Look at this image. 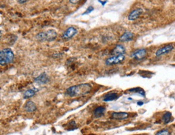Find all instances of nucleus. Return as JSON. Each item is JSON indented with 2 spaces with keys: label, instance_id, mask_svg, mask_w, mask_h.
I'll return each instance as SVG.
<instances>
[{
  "label": "nucleus",
  "instance_id": "obj_12",
  "mask_svg": "<svg viewBox=\"0 0 175 135\" xmlns=\"http://www.w3.org/2000/svg\"><path fill=\"white\" fill-rule=\"evenodd\" d=\"M24 109L28 113H32L37 110V106L34 102L29 101L25 104Z\"/></svg>",
  "mask_w": 175,
  "mask_h": 135
},
{
  "label": "nucleus",
  "instance_id": "obj_4",
  "mask_svg": "<svg viewBox=\"0 0 175 135\" xmlns=\"http://www.w3.org/2000/svg\"><path fill=\"white\" fill-rule=\"evenodd\" d=\"M125 59V56L124 54H120L117 56H114L112 57H110L108 58L105 64L107 66H112V65H116L119 64L120 63L122 62Z\"/></svg>",
  "mask_w": 175,
  "mask_h": 135
},
{
  "label": "nucleus",
  "instance_id": "obj_5",
  "mask_svg": "<svg viewBox=\"0 0 175 135\" xmlns=\"http://www.w3.org/2000/svg\"><path fill=\"white\" fill-rule=\"evenodd\" d=\"M78 32L76 29L74 27H70L62 34V37L64 39L68 40L74 37Z\"/></svg>",
  "mask_w": 175,
  "mask_h": 135
},
{
  "label": "nucleus",
  "instance_id": "obj_1",
  "mask_svg": "<svg viewBox=\"0 0 175 135\" xmlns=\"http://www.w3.org/2000/svg\"><path fill=\"white\" fill-rule=\"evenodd\" d=\"M92 88V86L88 83L76 84L68 88L65 92V95L72 98L85 95L90 93Z\"/></svg>",
  "mask_w": 175,
  "mask_h": 135
},
{
  "label": "nucleus",
  "instance_id": "obj_27",
  "mask_svg": "<svg viewBox=\"0 0 175 135\" xmlns=\"http://www.w3.org/2000/svg\"><path fill=\"white\" fill-rule=\"evenodd\" d=\"M1 34V31L0 30V34Z\"/></svg>",
  "mask_w": 175,
  "mask_h": 135
},
{
  "label": "nucleus",
  "instance_id": "obj_2",
  "mask_svg": "<svg viewBox=\"0 0 175 135\" xmlns=\"http://www.w3.org/2000/svg\"><path fill=\"white\" fill-rule=\"evenodd\" d=\"M15 55L10 48H7L0 50V65H8L13 62Z\"/></svg>",
  "mask_w": 175,
  "mask_h": 135
},
{
  "label": "nucleus",
  "instance_id": "obj_24",
  "mask_svg": "<svg viewBox=\"0 0 175 135\" xmlns=\"http://www.w3.org/2000/svg\"><path fill=\"white\" fill-rule=\"evenodd\" d=\"M137 104L138 105V106H143L144 104V102L142 101H138L137 102Z\"/></svg>",
  "mask_w": 175,
  "mask_h": 135
},
{
  "label": "nucleus",
  "instance_id": "obj_11",
  "mask_svg": "<svg viewBox=\"0 0 175 135\" xmlns=\"http://www.w3.org/2000/svg\"><path fill=\"white\" fill-rule=\"evenodd\" d=\"M134 34L131 32H126L120 38V41L121 42H127L132 40Z\"/></svg>",
  "mask_w": 175,
  "mask_h": 135
},
{
  "label": "nucleus",
  "instance_id": "obj_7",
  "mask_svg": "<svg viewBox=\"0 0 175 135\" xmlns=\"http://www.w3.org/2000/svg\"><path fill=\"white\" fill-rule=\"evenodd\" d=\"M174 48V46L172 45H168L161 48L158 49L157 51L156 52V56H160L164 55L165 54H168L170 53L171 51H172Z\"/></svg>",
  "mask_w": 175,
  "mask_h": 135
},
{
  "label": "nucleus",
  "instance_id": "obj_10",
  "mask_svg": "<svg viewBox=\"0 0 175 135\" xmlns=\"http://www.w3.org/2000/svg\"><path fill=\"white\" fill-rule=\"evenodd\" d=\"M143 13V10L141 8L137 9L130 12L128 16V20L129 21H135L138 19L140 15Z\"/></svg>",
  "mask_w": 175,
  "mask_h": 135
},
{
  "label": "nucleus",
  "instance_id": "obj_9",
  "mask_svg": "<svg viewBox=\"0 0 175 135\" xmlns=\"http://www.w3.org/2000/svg\"><path fill=\"white\" fill-rule=\"evenodd\" d=\"M112 117L116 120H124L129 117V114L126 112H114Z\"/></svg>",
  "mask_w": 175,
  "mask_h": 135
},
{
  "label": "nucleus",
  "instance_id": "obj_18",
  "mask_svg": "<svg viewBox=\"0 0 175 135\" xmlns=\"http://www.w3.org/2000/svg\"><path fill=\"white\" fill-rule=\"evenodd\" d=\"M171 118H172V113H170L169 112H168L165 113L162 116V120L164 124H168L171 121Z\"/></svg>",
  "mask_w": 175,
  "mask_h": 135
},
{
  "label": "nucleus",
  "instance_id": "obj_15",
  "mask_svg": "<svg viewBox=\"0 0 175 135\" xmlns=\"http://www.w3.org/2000/svg\"><path fill=\"white\" fill-rule=\"evenodd\" d=\"M126 53V48L123 45H118L114 48L112 54L117 56L120 54H124Z\"/></svg>",
  "mask_w": 175,
  "mask_h": 135
},
{
  "label": "nucleus",
  "instance_id": "obj_8",
  "mask_svg": "<svg viewBox=\"0 0 175 135\" xmlns=\"http://www.w3.org/2000/svg\"><path fill=\"white\" fill-rule=\"evenodd\" d=\"M50 81L48 76L46 73H41L40 76L35 79V81L39 84H48Z\"/></svg>",
  "mask_w": 175,
  "mask_h": 135
},
{
  "label": "nucleus",
  "instance_id": "obj_22",
  "mask_svg": "<svg viewBox=\"0 0 175 135\" xmlns=\"http://www.w3.org/2000/svg\"><path fill=\"white\" fill-rule=\"evenodd\" d=\"M94 10V8H93L92 6H90L88 7V9H86V10L83 13L82 15H88L90 14V12H92V11Z\"/></svg>",
  "mask_w": 175,
  "mask_h": 135
},
{
  "label": "nucleus",
  "instance_id": "obj_6",
  "mask_svg": "<svg viewBox=\"0 0 175 135\" xmlns=\"http://www.w3.org/2000/svg\"><path fill=\"white\" fill-rule=\"evenodd\" d=\"M146 55H147L146 50L144 48H142V49L138 50L137 51L133 52V54H132V57L137 60H141L142 59L144 58Z\"/></svg>",
  "mask_w": 175,
  "mask_h": 135
},
{
  "label": "nucleus",
  "instance_id": "obj_21",
  "mask_svg": "<svg viewBox=\"0 0 175 135\" xmlns=\"http://www.w3.org/2000/svg\"><path fill=\"white\" fill-rule=\"evenodd\" d=\"M156 135H170V133L169 130L167 129H163L157 132L155 134Z\"/></svg>",
  "mask_w": 175,
  "mask_h": 135
},
{
  "label": "nucleus",
  "instance_id": "obj_3",
  "mask_svg": "<svg viewBox=\"0 0 175 135\" xmlns=\"http://www.w3.org/2000/svg\"><path fill=\"white\" fill-rule=\"evenodd\" d=\"M57 37L56 31L52 29L49 30L45 32H40L37 34L36 38L40 42H52L56 40Z\"/></svg>",
  "mask_w": 175,
  "mask_h": 135
},
{
  "label": "nucleus",
  "instance_id": "obj_19",
  "mask_svg": "<svg viewBox=\"0 0 175 135\" xmlns=\"http://www.w3.org/2000/svg\"><path fill=\"white\" fill-rule=\"evenodd\" d=\"M138 74L144 78H150V77H151V76L154 74V73L146 70H140L138 72Z\"/></svg>",
  "mask_w": 175,
  "mask_h": 135
},
{
  "label": "nucleus",
  "instance_id": "obj_13",
  "mask_svg": "<svg viewBox=\"0 0 175 135\" xmlns=\"http://www.w3.org/2000/svg\"><path fill=\"white\" fill-rule=\"evenodd\" d=\"M119 95L116 93H108L104 96L103 101L104 102L113 101L119 99Z\"/></svg>",
  "mask_w": 175,
  "mask_h": 135
},
{
  "label": "nucleus",
  "instance_id": "obj_20",
  "mask_svg": "<svg viewBox=\"0 0 175 135\" xmlns=\"http://www.w3.org/2000/svg\"><path fill=\"white\" fill-rule=\"evenodd\" d=\"M68 130H74V129H77L76 123L74 121H71L68 125Z\"/></svg>",
  "mask_w": 175,
  "mask_h": 135
},
{
  "label": "nucleus",
  "instance_id": "obj_16",
  "mask_svg": "<svg viewBox=\"0 0 175 135\" xmlns=\"http://www.w3.org/2000/svg\"><path fill=\"white\" fill-rule=\"evenodd\" d=\"M38 91V90L34 88L32 89H29L28 90H26L23 94V98L24 99H28L33 97L36 93Z\"/></svg>",
  "mask_w": 175,
  "mask_h": 135
},
{
  "label": "nucleus",
  "instance_id": "obj_26",
  "mask_svg": "<svg viewBox=\"0 0 175 135\" xmlns=\"http://www.w3.org/2000/svg\"><path fill=\"white\" fill-rule=\"evenodd\" d=\"M18 1L19 3H21V4L26 3V2L27 1V0H18Z\"/></svg>",
  "mask_w": 175,
  "mask_h": 135
},
{
  "label": "nucleus",
  "instance_id": "obj_17",
  "mask_svg": "<svg viewBox=\"0 0 175 135\" xmlns=\"http://www.w3.org/2000/svg\"><path fill=\"white\" fill-rule=\"evenodd\" d=\"M126 92L128 93H138L139 94L141 95L142 96H143L144 98L146 97V92L142 88L140 87L130 88L129 90H127Z\"/></svg>",
  "mask_w": 175,
  "mask_h": 135
},
{
  "label": "nucleus",
  "instance_id": "obj_25",
  "mask_svg": "<svg viewBox=\"0 0 175 135\" xmlns=\"http://www.w3.org/2000/svg\"><path fill=\"white\" fill-rule=\"evenodd\" d=\"M99 2H100V3H101L102 5L103 6H104V4L107 2V1H104V2H103V1H101V0H99Z\"/></svg>",
  "mask_w": 175,
  "mask_h": 135
},
{
  "label": "nucleus",
  "instance_id": "obj_14",
  "mask_svg": "<svg viewBox=\"0 0 175 135\" xmlns=\"http://www.w3.org/2000/svg\"><path fill=\"white\" fill-rule=\"evenodd\" d=\"M106 112V108L104 106H99L97 107L94 110V114L96 118H100L104 115Z\"/></svg>",
  "mask_w": 175,
  "mask_h": 135
},
{
  "label": "nucleus",
  "instance_id": "obj_23",
  "mask_svg": "<svg viewBox=\"0 0 175 135\" xmlns=\"http://www.w3.org/2000/svg\"><path fill=\"white\" fill-rule=\"evenodd\" d=\"M80 1H81V0H70V2L72 4H78Z\"/></svg>",
  "mask_w": 175,
  "mask_h": 135
}]
</instances>
